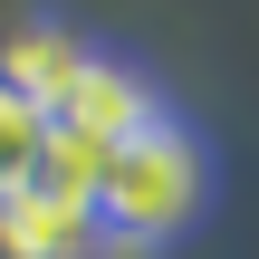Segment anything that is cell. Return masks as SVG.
Instances as JSON below:
<instances>
[{
	"label": "cell",
	"mask_w": 259,
	"mask_h": 259,
	"mask_svg": "<svg viewBox=\"0 0 259 259\" xmlns=\"http://www.w3.org/2000/svg\"><path fill=\"white\" fill-rule=\"evenodd\" d=\"M221 202V154L211 135L173 106L163 125H144L135 144L106 154L96 173V221H106V259H163L183 250Z\"/></svg>",
	"instance_id": "cell-1"
},
{
	"label": "cell",
	"mask_w": 259,
	"mask_h": 259,
	"mask_svg": "<svg viewBox=\"0 0 259 259\" xmlns=\"http://www.w3.org/2000/svg\"><path fill=\"white\" fill-rule=\"evenodd\" d=\"M173 115V96H163V77L144 67V58H125V48H96V67L58 96V144H87V154H115V144H135L144 125H163Z\"/></svg>",
	"instance_id": "cell-2"
},
{
	"label": "cell",
	"mask_w": 259,
	"mask_h": 259,
	"mask_svg": "<svg viewBox=\"0 0 259 259\" xmlns=\"http://www.w3.org/2000/svg\"><path fill=\"white\" fill-rule=\"evenodd\" d=\"M96 48H106V38H96L87 19H67V10H19V19L0 29V77H10L29 106L58 115V96L96 67Z\"/></svg>",
	"instance_id": "cell-3"
},
{
	"label": "cell",
	"mask_w": 259,
	"mask_h": 259,
	"mask_svg": "<svg viewBox=\"0 0 259 259\" xmlns=\"http://www.w3.org/2000/svg\"><path fill=\"white\" fill-rule=\"evenodd\" d=\"M0 259H106L96 192L67 183H29L19 202H0Z\"/></svg>",
	"instance_id": "cell-4"
},
{
	"label": "cell",
	"mask_w": 259,
	"mask_h": 259,
	"mask_svg": "<svg viewBox=\"0 0 259 259\" xmlns=\"http://www.w3.org/2000/svg\"><path fill=\"white\" fill-rule=\"evenodd\" d=\"M48 144H58L48 106H29V96L0 77V202H19L29 183H48Z\"/></svg>",
	"instance_id": "cell-5"
}]
</instances>
